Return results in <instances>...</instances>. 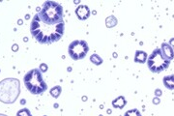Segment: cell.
<instances>
[{
  "instance_id": "6da1fadb",
  "label": "cell",
  "mask_w": 174,
  "mask_h": 116,
  "mask_svg": "<svg viewBox=\"0 0 174 116\" xmlns=\"http://www.w3.org/2000/svg\"><path fill=\"white\" fill-rule=\"evenodd\" d=\"M30 32L33 38L43 45H49L58 42L64 35L65 23H60L58 24H47L44 23L35 14L30 25Z\"/></svg>"
},
{
  "instance_id": "7a4b0ae2",
  "label": "cell",
  "mask_w": 174,
  "mask_h": 116,
  "mask_svg": "<svg viewBox=\"0 0 174 116\" xmlns=\"http://www.w3.org/2000/svg\"><path fill=\"white\" fill-rule=\"evenodd\" d=\"M37 16L42 23L47 24H58L64 21L62 6L54 1H46Z\"/></svg>"
},
{
  "instance_id": "3957f363",
  "label": "cell",
  "mask_w": 174,
  "mask_h": 116,
  "mask_svg": "<svg viewBox=\"0 0 174 116\" xmlns=\"http://www.w3.org/2000/svg\"><path fill=\"white\" fill-rule=\"evenodd\" d=\"M20 93V82L17 78H6L0 81V102L13 104Z\"/></svg>"
},
{
  "instance_id": "277c9868",
  "label": "cell",
  "mask_w": 174,
  "mask_h": 116,
  "mask_svg": "<svg viewBox=\"0 0 174 116\" xmlns=\"http://www.w3.org/2000/svg\"><path fill=\"white\" fill-rule=\"evenodd\" d=\"M24 85L27 90L34 95H40L48 89V85L42 76V72L38 69L30 70L23 77Z\"/></svg>"
},
{
  "instance_id": "5b68a950",
  "label": "cell",
  "mask_w": 174,
  "mask_h": 116,
  "mask_svg": "<svg viewBox=\"0 0 174 116\" xmlns=\"http://www.w3.org/2000/svg\"><path fill=\"white\" fill-rule=\"evenodd\" d=\"M170 65V61L164 56L161 48H156L147 59V66L152 72L159 74L166 70Z\"/></svg>"
},
{
  "instance_id": "8992f818",
  "label": "cell",
  "mask_w": 174,
  "mask_h": 116,
  "mask_svg": "<svg viewBox=\"0 0 174 116\" xmlns=\"http://www.w3.org/2000/svg\"><path fill=\"white\" fill-rule=\"evenodd\" d=\"M89 52V47L87 42L83 40H76L72 41L68 48V52L72 59L81 60L87 55Z\"/></svg>"
},
{
  "instance_id": "52a82bcc",
  "label": "cell",
  "mask_w": 174,
  "mask_h": 116,
  "mask_svg": "<svg viewBox=\"0 0 174 116\" xmlns=\"http://www.w3.org/2000/svg\"><path fill=\"white\" fill-rule=\"evenodd\" d=\"M76 14L79 20H85L90 17V9L86 5H79L76 9Z\"/></svg>"
},
{
  "instance_id": "ba28073f",
  "label": "cell",
  "mask_w": 174,
  "mask_h": 116,
  "mask_svg": "<svg viewBox=\"0 0 174 116\" xmlns=\"http://www.w3.org/2000/svg\"><path fill=\"white\" fill-rule=\"evenodd\" d=\"M161 50H162L164 56L168 60L171 61L173 58H174V50H173V48L169 45V44L163 43L162 44V47H161Z\"/></svg>"
},
{
  "instance_id": "9c48e42d",
  "label": "cell",
  "mask_w": 174,
  "mask_h": 116,
  "mask_svg": "<svg viewBox=\"0 0 174 116\" xmlns=\"http://www.w3.org/2000/svg\"><path fill=\"white\" fill-rule=\"evenodd\" d=\"M147 59H148V56H147V53L143 52V50H136L135 52V63H145L147 62Z\"/></svg>"
},
{
  "instance_id": "30bf717a",
  "label": "cell",
  "mask_w": 174,
  "mask_h": 116,
  "mask_svg": "<svg viewBox=\"0 0 174 116\" xmlns=\"http://www.w3.org/2000/svg\"><path fill=\"white\" fill-rule=\"evenodd\" d=\"M126 104H127V101L124 96H119L118 98H116L112 101V106L114 108H119V110L124 108Z\"/></svg>"
},
{
  "instance_id": "8fae6325",
  "label": "cell",
  "mask_w": 174,
  "mask_h": 116,
  "mask_svg": "<svg viewBox=\"0 0 174 116\" xmlns=\"http://www.w3.org/2000/svg\"><path fill=\"white\" fill-rule=\"evenodd\" d=\"M164 85L169 90H174V75L166 76L163 79Z\"/></svg>"
},
{
  "instance_id": "7c38bea8",
  "label": "cell",
  "mask_w": 174,
  "mask_h": 116,
  "mask_svg": "<svg viewBox=\"0 0 174 116\" xmlns=\"http://www.w3.org/2000/svg\"><path fill=\"white\" fill-rule=\"evenodd\" d=\"M117 23H118V20L114 16L107 17L106 19V27H108V28H112V27L116 26Z\"/></svg>"
},
{
  "instance_id": "4fadbf2b",
  "label": "cell",
  "mask_w": 174,
  "mask_h": 116,
  "mask_svg": "<svg viewBox=\"0 0 174 116\" xmlns=\"http://www.w3.org/2000/svg\"><path fill=\"white\" fill-rule=\"evenodd\" d=\"M90 61L93 63V64H95L96 66H100V65L103 64L104 60H103V58H102L99 54L97 53H94L90 56Z\"/></svg>"
},
{
  "instance_id": "5bb4252c",
  "label": "cell",
  "mask_w": 174,
  "mask_h": 116,
  "mask_svg": "<svg viewBox=\"0 0 174 116\" xmlns=\"http://www.w3.org/2000/svg\"><path fill=\"white\" fill-rule=\"evenodd\" d=\"M61 92H62V88H61V86H59V85L52 87V88L50 89V91H49L50 95H52V96L53 98H55V99H57L58 97L60 96Z\"/></svg>"
},
{
  "instance_id": "9a60e30c",
  "label": "cell",
  "mask_w": 174,
  "mask_h": 116,
  "mask_svg": "<svg viewBox=\"0 0 174 116\" xmlns=\"http://www.w3.org/2000/svg\"><path fill=\"white\" fill-rule=\"evenodd\" d=\"M124 116H142V114L140 113V111L139 110L133 108V110H130L126 111Z\"/></svg>"
},
{
  "instance_id": "2e32d148",
  "label": "cell",
  "mask_w": 174,
  "mask_h": 116,
  "mask_svg": "<svg viewBox=\"0 0 174 116\" xmlns=\"http://www.w3.org/2000/svg\"><path fill=\"white\" fill-rule=\"evenodd\" d=\"M17 116H32V114L28 108H21L20 110L18 111Z\"/></svg>"
},
{
  "instance_id": "e0dca14e",
  "label": "cell",
  "mask_w": 174,
  "mask_h": 116,
  "mask_svg": "<svg viewBox=\"0 0 174 116\" xmlns=\"http://www.w3.org/2000/svg\"><path fill=\"white\" fill-rule=\"evenodd\" d=\"M40 71L42 72H46L47 71H48V65L47 64H41L40 65Z\"/></svg>"
},
{
  "instance_id": "ac0fdd59",
  "label": "cell",
  "mask_w": 174,
  "mask_h": 116,
  "mask_svg": "<svg viewBox=\"0 0 174 116\" xmlns=\"http://www.w3.org/2000/svg\"><path fill=\"white\" fill-rule=\"evenodd\" d=\"M162 90L161 89H156L155 90V95L157 96V97H160V96H162Z\"/></svg>"
},
{
  "instance_id": "d6986e66",
  "label": "cell",
  "mask_w": 174,
  "mask_h": 116,
  "mask_svg": "<svg viewBox=\"0 0 174 116\" xmlns=\"http://www.w3.org/2000/svg\"><path fill=\"white\" fill-rule=\"evenodd\" d=\"M153 103L155 104V105H159L160 104V99L157 97V98H154L153 99Z\"/></svg>"
},
{
  "instance_id": "ffe728a7",
  "label": "cell",
  "mask_w": 174,
  "mask_h": 116,
  "mask_svg": "<svg viewBox=\"0 0 174 116\" xmlns=\"http://www.w3.org/2000/svg\"><path fill=\"white\" fill-rule=\"evenodd\" d=\"M12 49L14 50V52H17V50L19 49V47H18V45H14V46H13V48H12Z\"/></svg>"
},
{
  "instance_id": "44dd1931",
  "label": "cell",
  "mask_w": 174,
  "mask_h": 116,
  "mask_svg": "<svg viewBox=\"0 0 174 116\" xmlns=\"http://www.w3.org/2000/svg\"><path fill=\"white\" fill-rule=\"evenodd\" d=\"M168 44H169V45H170L171 47H173V46H174V38H172V39L169 41V43H168Z\"/></svg>"
},
{
  "instance_id": "7402d4cb",
  "label": "cell",
  "mask_w": 174,
  "mask_h": 116,
  "mask_svg": "<svg viewBox=\"0 0 174 116\" xmlns=\"http://www.w3.org/2000/svg\"><path fill=\"white\" fill-rule=\"evenodd\" d=\"M0 116H7V115H5V114H1V113H0Z\"/></svg>"
},
{
  "instance_id": "603a6c76",
  "label": "cell",
  "mask_w": 174,
  "mask_h": 116,
  "mask_svg": "<svg viewBox=\"0 0 174 116\" xmlns=\"http://www.w3.org/2000/svg\"><path fill=\"white\" fill-rule=\"evenodd\" d=\"M44 116H46V115H44Z\"/></svg>"
}]
</instances>
